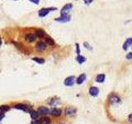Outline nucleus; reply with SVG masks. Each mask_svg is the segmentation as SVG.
<instances>
[{
    "label": "nucleus",
    "instance_id": "obj_26",
    "mask_svg": "<svg viewBox=\"0 0 132 124\" xmlns=\"http://www.w3.org/2000/svg\"><path fill=\"white\" fill-rule=\"evenodd\" d=\"M126 59L127 60H132V52H129L127 53V55H126Z\"/></svg>",
    "mask_w": 132,
    "mask_h": 124
},
{
    "label": "nucleus",
    "instance_id": "obj_20",
    "mask_svg": "<svg viewBox=\"0 0 132 124\" xmlns=\"http://www.w3.org/2000/svg\"><path fill=\"white\" fill-rule=\"evenodd\" d=\"M40 123H41V124H50V119L48 118H41Z\"/></svg>",
    "mask_w": 132,
    "mask_h": 124
},
{
    "label": "nucleus",
    "instance_id": "obj_9",
    "mask_svg": "<svg viewBox=\"0 0 132 124\" xmlns=\"http://www.w3.org/2000/svg\"><path fill=\"white\" fill-rule=\"evenodd\" d=\"M89 94L92 95V96L96 97L97 96L98 94H99V89L97 87H94L92 86L89 89Z\"/></svg>",
    "mask_w": 132,
    "mask_h": 124
},
{
    "label": "nucleus",
    "instance_id": "obj_31",
    "mask_svg": "<svg viewBox=\"0 0 132 124\" xmlns=\"http://www.w3.org/2000/svg\"><path fill=\"white\" fill-rule=\"evenodd\" d=\"M128 118H129V121H130L131 123H132V113H131V114H130V115H129Z\"/></svg>",
    "mask_w": 132,
    "mask_h": 124
},
{
    "label": "nucleus",
    "instance_id": "obj_27",
    "mask_svg": "<svg viewBox=\"0 0 132 124\" xmlns=\"http://www.w3.org/2000/svg\"><path fill=\"white\" fill-rule=\"evenodd\" d=\"M84 2L86 5H90L92 2V0H84Z\"/></svg>",
    "mask_w": 132,
    "mask_h": 124
},
{
    "label": "nucleus",
    "instance_id": "obj_7",
    "mask_svg": "<svg viewBox=\"0 0 132 124\" xmlns=\"http://www.w3.org/2000/svg\"><path fill=\"white\" fill-rule=\"evenodd\" d=\"M36 38H37V35L34 34V33H28L25 37L26 41H28V42H33L36 40Z\"/></svg>",
    "mask_w": 132,
    "mask_h": 124
},
{
    "label": "nucleus",
    "instance_id": "obj_17",
    "mask_svg": "<svg viewBox=\"0 0 132 124\" xmlns=\"http://www.w3.org/2000/svg\"><path fill=\"white\" fill-rule=\"evenodd\" d=\"M14 108H17V109H21L22 111H27V106L24 104H17L14 106Z\"/></svg>",
    "mask_w": 132,
    "mask_h": 124
},
{
    "label": "nucleus",
    "instance_id": "obj_33",
    "mask_svg": "<svg viewBox=\"0 0 132 124\" xmlns=\"http://www.w3.org/2000/svg\"><path fill=\"white\" fill-rule=\"evenodd\" d=\"M59 124H64V123H59Z\"/></svg>",
    "mask_w": 132,
    "mask_h": 124
},
{
    "label": "nucleus",
    "instance_id": "obj_3",
    "mask_svg": "<svg viewBox=\"0 0 132 124\" xmlns=\"http://www.w3.org/2000/svg\"><path fill=\"white\" fill-rule=\"evenodd\" d=\"M73 8V4L72 3H67L61 8L60 14L61 15H68L69 12Z\"/></svg>",
    "mask_w": 132,
    "mask_h": 124
},
{
    "label": "nucleus",
    "instance_id": "obj_18",
    "mask_svg": "<svg viewBox=\"0 0 132 124\" xmlns=\"http://www.w3.org/2000/svg\"><path fill=\"white\" fill-rule=\"evenodd\" d=\"M32 61L37 62L38 64H44L45 63V60L43 58H40V57H34L32 58Z\"/></svg>",
    "mask_w": 132,
    "mask_h": 124
},
{
    "label": "nucleus",
    "instance_id": "obj_29",
    "mask_svg": "<svg viewBox=\"0 0 132 124\" xmlns=\"http://www.w3.org/2000/svg\"><path fill=\"white\" fill-rule=\"evenodd\" d=\"M32 124H41V123H40V121L34 119V120H33L32 122Z\"/></svg>",
    "mask_w": 132,
    "mask_h": 124
},
{
    "label": "nucleus",
    "instance_id": "obj_10",
    "mask_svg": "<svg viewBox=\"0 0 132 124\" xmlns=\"http://www.w3.org/2000/svg\"><path fill=\"white\" fill-rule=\"evenodd\" d=\"M37 112L39 113V115L45 116V115H47L49 113V109L45 107H41V108H39Z\"/></svg>",
    "mask_w": 132,
    "mask_h": 124
},
{
    "label": "nucleus",
    "instance_id": "obj_16",
    "mask_svg": "<svg viewBox=\"0 0 132 124\" xmlns=\"http://www.w3.org/2000/svg\"><path fill=\"white\" fill-rule=\"evenodd\" d=\"M76 61H77L78 63L83 64L86 61V57H84V56H83L81 55H78V56L76 57Z\"/></svg>",
    "mask_w": 132,
    "mask_h": 124
},
{
    "label": "nucleus",
    "instance_id": "obj_1",
    "mask_svg": "<svg viewBox=\"0 0 132 124\" xmlns=\"http://www.w3.org/2000/svg\"><path fill=\"white\" fill-rule=\"evenodd\" d=\"M56 9H57L56 7H44V8H41L39 10L38 15H39V17H44L47 16L51 11H55Z\"/></svg>",
    "mask_w": 132,
    "mask_h": 124
},
{
    "label": "nucleus",
    "instance_id": "obj_5",
    "mask_svg": "<svg viewBox=\"0 0 132 124\" xmlns=\"http://www.w3.org/2000/svg\"><path fill=\"white\" fill-rule=\"evenodd\" d=\"M36 49L38 51H43L46 49V44L44 41H39L36 45Z\"/></svg>",
    "mask_w": 132,
    "mask_h": 124
},
{
    "label": "nucleus",
    "instance_id": "obj_8",
    "mask_svg": "<svg viewBox=\"0 0 132 124\" xmlns=\"http://www.w3.org/2000/svg\"><path fill=\"white\" fill-rule=\"evenodd\" d=\"M109 101L112 104H116V103H120V98H119L117 95L112 94L111 95V97L109 98Z\"/></svg>",
    "mask_w": 132,
    "mask_h": 124
},
{
    "label": "nucleus",
    "instance_id": "obj_32",
    "mask_svg": "<svg viewBox=\"0 0 132 124\" xmlns=\"http://www.w3.org/2000/svg\"><path fill=\"white\" fill-rule=\"evenodd\" d=\"M1 44H2V41H1V39H0V46H1Z\"/></svg>",
    "mask_w": 132,
    "mask_h": 124
},
{
    "label": "nucleus",
    "instance_id": "obj_13",
    "mask_svg": "<svg viewBox=\"0 0 132 124\" xmlns=\"http://www.w3.org/2000/svg\"><path fill=\"white\" fill-rule=\"evenodd\" d=\"M105 79H106L105 74H100L96 77V81H97V83H103L105 80Z\"/></svg>",
    "mask_w": 132,
    "mask_h": 124
},
{
    "label": "nucleus",
    "instance_id": "obj_30",
    "mask_svg": "<svg viewBox=\"0 0 132 124\" xmlns=\"http://www.w3.org/2000/svg\"><path fill=\"white\" fill-rule=\"evenodd\" d=\"M3 118H4V113L0 112V121H1Z\"/></svg>",
    "mask_w": 132,
    "mask_h": 124
},
{
    "label": "nucleus",
    "instance_id": "obj_19",
    "mask_svg": "<svg viewBox=\"0 0 132 124\" xmlns=\"http://www.w3.org/2000/svg\"><path fill=\"white\" fill-rule=\"evenodd\" d=\"M45 42L47 43L48 45H50V46H54V45H55V41H54L52 38L50 37L45 38Z\"/></svg>",
    "mask_w": 132,
    "mask_h": 124
},
{
    "label": "nucleus",
    "instance_id": "obj_28",
    "mask_svg": "<svg viewBox=\"0 0 132 124\" xmlns=\"http://www.w3.org/2000/svg\"><path fill=\"white\" fill-rule=\"evenodd\" d=\"M29 1H31L32 2H33V3H35L37 5L40 3V0H29Z\"/></svg>",
    "mask_w": 132,
    "mask_h": 124
},
{
    "label": "nucleus",
    "instance_id": "obj_25",
    "mask_svg": "<svg viewBox=\"0 0 132 124\" xmlns=\"http://www.w3.org/2000/svg\"><path fill=\"white\" fill-rule=\"evenodd\" d=\"M75 46H76V54H77V55H80V46H79V43H76L75 44Z\"/></svg>",
    "mask_w": 132,
    "mask_h": 124
},
{
    "label": "nucleus",
    "instance_id": "obj_11",
    "mask_svg": "<svg viewBox=\"0 0 132 124\" xmlns=\"http://www.w3.org/2000/svg\"><path fill=\"white\" fill-rule=\"evenodd\" d=\"M76 113V109L74 108H68L65 109V114L69 117H72Z\"/></svg>",
    "mask_w": 132,
    "mask_h": 124
},
{
    "label": "nucleus",
    "instance_id": "obj_15",
    "mask_svg": "<svg viewBox=\"0 0 132 124\" xmlns=\"http://www.w3.org/2000/svg\"><path fill=\"white\" fill-rule=\"evenodd\" d=\"M45 32L41 29H37L36 31V35H37V37H38L39 38H43L45 37Z\"/></svg>",
    "mask_w": 132,
    "mask_h": 124
},
{
    "label": "nucleus",
    "instance_id": "obj_12",
    "mask_svg": "<svg viewBox=\"0 0 132 124\" xmlns=\"http://www.w3.org/2000/svg\"><path fill=\"white\" fill-rule=\"evenodd\" d=\"M85 79H86V74H80V75L77 78L76 83H77L78 84H82L85 81Z\"/></svg>",
    "mask_w": 132,
    "mask_h": 124
},
{
    "label": "nucleus",
    "instance_id": "obj_4",
    "mask_svg": "<svg viewBox=\"0 0 132 124\" xmlns=\"http://www.w3.org/2000/svg\"><path fill=\"white\" fill-rule=\"evenodd\" d=\"M76 81V79H75V77L74 76H69V77H67V78L64 79V84L66 85V86H72L74 84V82Z\"/></svg>",
    "mask_w": 132,
    "mask_h": 124
},
{
    "label": "nucleus",
    "instance_id": "obj_21",
    "mask_svg": "<svg viewBox=\"0 0 132 124\" xmlns=\"http://www.w3.org/2000/svg\"><path fill=\"white\" fill-rule=\"evenodd\" d=\"M10 109V108H9V106H7V105H2V106H0V111L2 113H5V112H7V111H8Z\"/></svg>",
    "mask_w": 132,
    "mask_h": 124
},
{
    "label": "nucleus",
    "instance_id": "obj_22",
    "mask_svg": "<svg viewBox=\"0 0 132 124\" xmlns=\"http://www.w3.org/2000/svg\"><path fill=\"white\" fill-rule=\"evenodd\" d=\"M38 116H39L38 112H36V111H32V113H31V117H32V119H37Z\"/></svg>",
    "mask_w": 132,
    "mask_h": 124
},
{
    "label": "nucleus",
    "instance_id": "obj_23",
    "mask_svg": "<svg viewBox=\"0 0 132 124\" xmlns=\"http://www.w3.org/2000/svg\"><path fill=\"white\" fill-rule=\"evenodd\" d=\"M84 46L86 49H88V50H89V51H92V47L91 46V45H90L88 42H86V41H85V42H84Z\"/></svg>",
    "mask_w": 132,
    "mask_h": 124
},
{
    "label": "nucleus",
    "instance_id": "obj_24",
    "mask_svg": "<svg viewBox=\"0 0 132 124\" xmlns=\"http://www.w3.org/2000/svg\"><path fill=\"white\" fill-rule=\"evenodd\" d=\"M59 103V99H52L50 100V105H52V106H54V105H56L57 103Z\"/></svg>",
    "mask_w": 132,
    "mask_h": 124
},
{
    "label": "nucleus",
    "instance_id": "obj_6",
    "mask_svg": "<svg viewBox=\"0 0 132 124\" xmlns=\"http://www.w3.org/2000/svg\"><path fill=\"white\" fill-rule=\"evenodd\" d=\"M131 45H132V37H129L125 41V42L122 45V49L124 51H126Z\"/></svg>",
    "mask_w": 132,
    "mask_h": 124
},
{
    "label": "nucleus",
    "instance_id": "obj_2",
    "mask_svg": "<svg viewBox=\"0 0 132 124\" xmlns=\"http://www.w3.org/2000/svg\"><path fill=\"white\" fill-rule=\"evenodd\" d=\"M70 20H71V17L69 16V14L68 15H60L59 17H56V18H55V21H56V22H62V23L68 22Z\"/></svg>",
    "mask_w": 132,
    "mask_h": 124
},
{
    "label": "nucleus",
    "instance_id": "obj_14",
    "mask_svg": "<svg viewBox=\"0 0 132 124\" xmlns=\"http://www.w3.org/2000/svg\"><path fill=\"white\" fill-rule=\"evenodd\" d=\"M62 113V111L61 109H59V108H54L51 111V114L53 116H55V117H59V116H60Z\"/></svg>",
    "mask_w": 132,
    "mask_h": 124
}]
</instances>
